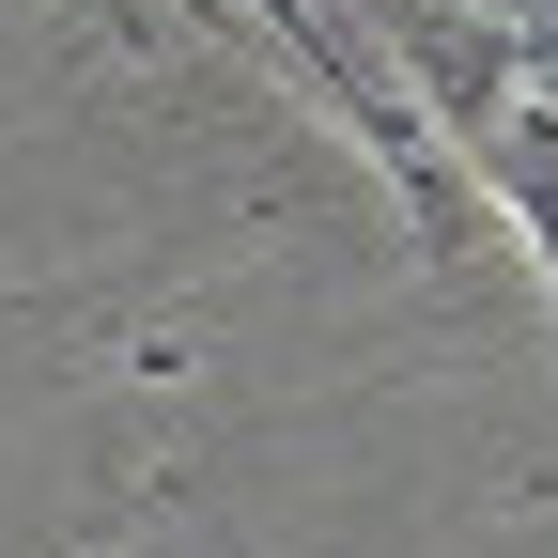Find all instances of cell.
<instances>
[{
    "label": "cell",
    "instance_id": "2",
    "mask_svg": "<svg viewBox=\"0 0 558 558\" xmlns=\"http://www.w3.org/2000/svg\"><path fill=\"white\" fill-rule=\"evenodd\" d=\"M218 16H248L279 62H295V78H311V94H326V109H341V124H357L373 156L403 171V202H418V218H435V248H450V186H435V140H418V109H388V78H373V62L341 47V32L311 16V0H218Z\"/></svg>",
    "mask_w": 558,
    "mask_h": 558
},
{
    "label": "cell",
    "instance_id": "1",
    "mask_svg": "<svg viewBox=\"0 0 558 558\" xmlns=\"http://www.w3.org/2000/svg\"><path fill=\"white\" fill-rule=\"evenodd\" d=\"M357 32H388L418 124L558 279V0H357Z\"/></svg>",
    "mask_w": 558,
    "mask_h": 558
}]
</instances>
